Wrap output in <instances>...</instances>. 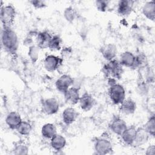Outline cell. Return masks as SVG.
I'll list each match as a JSON object with an SVG mask.
<instances>
[{
	"label": "cell",
	"instance_id": "1",
	"mask_svg": "<svg viewBox=\"0 0 155 155\" xmlns=\"http://www.w3.org/2000/svg\"><path fill=\"white\" fill-rule=\"evenodd\" d=\"M1 42L4 50L10 54H15L18 48V39L16 32L10 27L3 26Z\"/></svg>",
	"mask_w": 155,
	"mask_h": 155
},
{
	"label": "cell",
	"instance_id": "2",
	"mask_svg": "<svg viewBox=\"0 0 155 155\" xmlns=\"http://www.w3.org/2000/svg\"><path fill=\"white\" fill-rule=\"evenodd\" d=\"M104 74L109 78L114 79H119L122 78L124 73L123 66L119 61L114 59L108 62L103 67Z\"/></svg>",
	"mask_w": 155,
	"mask_h": 155
},
{
	"label": "cell",
	"instance_id": "3",
	"mask_svg": "<svg viewBox=\"0 0 155 155\" xmlns=\"http://www.w3.org/2000/svg\"><path fill=\"white\" fill-rule=\"evenodd\" d=\"M108 95L114 104L120 105L125 99V88L122 85L114 83L110 85Z\"/></svg>",
	"mask_w": 155,
	"mask_h": 155
},
{
	"label": "cell",
	"instance_id": "4",
	"mask_svg": "<svg viewBox=\"0 0 155 155\" xmlns=\"http://www.w3.org/2000/svg\"><path fill=\"white\" fill-rule=\"evenodd\" d=\"M0 16L3 26L10 27L13 24L15 18V8L13 5L10 4L2 6L1 8Z\"/></svg>",
	"mask_w": 155,
	"mask_h": 155
},
{
	"label": "cell",
	"instance_id": "5",
	"mask_svg": "<svg viewBox=\"0 0 155 155\" xmlns=\"http://www.w3.org/2000/svg\"><path fill=\"white\" fill-rule=\"evenodd\" d=\"M94 148L96 154L104 155L109 154L112 151L113 145L108 139L99 137L94 141Z\"/></svg>",
	"mask_w": 155,
	"mask_h": 155
},
{
	"label": "cell",
	"instance_id": "6",
	"mask_svg": "<svg viewBox=\"0 0 155 155\" xmlns=\"http://www.w3.org/2000/svg\"><path fill=\"white\" fill-rule=\"evenodd\" d=\"M62 58L53 54L47 56L44 61V67L45 69L50 72L56 70L62 64Z\"/></svg>",
	"mask_w": 155,
	"mask_h": 155
},
{
	"label": "cell",
	"instance_id": "7",
	"mask_svg": "<svg viewBox=\"0 0 155 155\" xmlns=\"http://www.w3.org/2000/svg\"><path fill=\"white\" fill-rule=\"evenodd\" d=\"M42 108L44 113L48 115H52L56 113L59 110V103L54 97H50L45 99L42 104Z\"/></svg>",
	"mask_w": 155,
	"mask_h": 155
},
{
	"label": "cell",
	"instance_id": "8",
	"mask_svg": "<svg viewBox=\"0 0 155 155\" xmlns=\"http://www.w3.org/2000/svg\"><path fill=\"white\" fill-rule=\"evenodd\" d=\"M73 82L74 79L71 76L68 74H62L56 80L55 82V87L59 91L64 93L69 88L71 87Z\"/></svg>",
	"mask_w": 155,
	"mask_h": 155
},
{
	"label": "cell",
	"instance_id": "9",
	"mask_svg": "<svg viewBox=\"0 0 155 155\" xmlns=\"http://www.w3.org/2000/svg\"><path fill=\"white\" fill-rule=\"evenodd\" d=\"M64 99L65 101L70 105H76L79 103L80 99L79 89L75 87L69 88L64 93Z\"/></svg>",
	"mask_w": 155,
	"mask_h": 155
},
{
	"label": "cell",
	"instance_id": "10",
	"mask_svg": "<svg viewBox=\"0 0 155 155\" xmlns=\"http://www.w3.org/2000/svg\"><path fill=\"white\" fill-rule=\"evenodd\" d=\"M119 62L123 67L135 68L136 56L131 51H125L120 54Z\"/></svg>",
	"mask_w": 155,
	"mask_h": 155
},
{
	"label": "cell",
	"instance_id": "11",
	"mask_svg": "<svg viewBox=\"0 0 155 155\" xmlns=\"http://www.w3.org/2000/svg\"><path fill=\"white\" fill-rule=\"evenodd\" d=\"M80 108L84 111H88L93 108L95 105V100L93 97L88 93H84L79 101Z\"/></svg>",
	"mask_w": 155,
	"mask_h": 155
},
{
	"label": "cell",
	"instance_id": "12",
	"mask_svg": "<svg viewBox=\"0 0 155 155\" xmlns=\"http://www.w3.org/2000/svg\"><path fill=\"white\" fill-rule=\"evenodd\" d=\"M127 127L126 122L120 117L114 118L110 125V128L112 132L120 136Z\"/></svg>",
	"mask_w": 155,
	"mask_h": 155
},
{
	"label": "cell",
	"instance_id": "13",
	"mask_svg": "<svg viewBox=\"0 0 155 155\" xmlns=\"http://www.w3.org/2000/svg\"><path fill=\"white\" fill-rule=\"evenodd\" d=\"M117 48L113 44H106L101 48V53L108 61L115 59L117 54Z\"/></svg>",
	"mask_w": 155,
	"mask_h": 155
},
{
	"label": "cell",
	"instance_id": "14",
	"mask_svg": "<svg viewBox=\"0 0 155 155\" xmlns=\"http://www.w3.org/2000/svg\"><path fill=\"white\" fill-rule=\"evenodd\" d=\"M134 2L130 0H121L118 2L117 11L121 16L129 15L133 8Z\"/></svg>",
	"mask_w": 155,
	"mask_h": 155
},
{
	"label": "cell",
	"instance_id": "15",
	"mask_svg": "<svg viewBox=\"0 0 155 155\" xmlns=\"http://www.w3.org/2000/svg\"><path fill=\"white\" fill-rule=\"evenodd\" d=\"M22 121V120L20 114L16 111L9 113L5 118L7 125L12 130H16Z\"/></svg>",
	"mask_w": 155,
	"mask_h": 155
},
{
	"label": "cell",
	"instance_id": "16",
	"mask_svg": "<svg viewBox=\"0 0 155 155\" xmlns=\"http://www.w3.org/2000/svg\"><path fill=\"white\" fill-rule=\"evenodd\" d=\"M51 35L48 31H44L37 33L36 37V45L39 48H48L49 42L51 39Z\"/></svg>",
	"mask_w": 155,
	"mask_h": 155
},
{
	"label": "cell",
	"instance_id": "17",
	"mask_svg": "<svg viewBox=\"0 0 155 155\" xmlns=\"http://www.w3.org/2000/svg\"><path fill=\"white\" fill-rule=\"evenodd\" d=\"M137 128L135 127L131 126L127 128L122 134L121 139L122 141L128 145H133L134 143Z\"/></svg>",
	"mask_w": 155,
	"mask_h": 155
},
{
	"label": "cell",
	"instance_id": "18",
	"mask_svg": "<svg viewBox=\"0 0 155 155\" xmlns=\"http://www.w3.org/2000/svg\"><path fill=\"white\" fill-rule=\"evenodd\" d=\"M78 112L73 107L66 108L62 113V120L65 124L68 125L74 122L78 117Z\"/></svg>",
	"mask_w": 155,
	"mask_h": 155
},
{
	"label": "cell",
	"instance_id": "19",
	"mask_svg": "<svg viewBox=\"0 0 155 155\" xmlns=\"http://www.w3.org/2000/svg\"><path fill=\"white\" fill-rule=\"evenodd\" d=\"M119 110L122 113L125 115L132 114L136 110V103L131 99H125L120 104Z\"/></svg>",
	"mask_w": 155,
	"mask_h": 155
},
{
	"label": "cell",
	"instance_id": "20",
	"mask_svg": "<svg viewBox=\"0 0 155 155\" xmlns=\"http://www.w3.org/2000/svg\"><path fill=\"white\" fill-rule=\"evenodd\" d=\"M66 139L61 134H56L50 140V145L51 148L56 151H61L66 145Z\"/></svg>",
	"mask_w": 155,
	"mask_h": 155
},
{
	"label": "cell",
	"instance_id": "21",
	"mask_svg": "<svg viewBox=\"0 0 155 155\" xmlns=\"http://www.w3.org/2000/svg\"><path fill=\"white\" fill-rule=\"evenodd\" d=\"M143 15L149 20L154 21L155 17V4L153 1L146 2L142 7Z\"/></svg>",
	"mask_w": 155,
	"mask_h": 155
},
{
	"label": "cell",
	"instance_id": "22",
	"mask_svg": "<svg viewBox=\"0 0 155 155\" xmlns=\"http://www.w3.org/2000/svg\"><path fill=\"white\" fill-rule=\"evenodd\" d=\"M42 136L46 139H51L57 134L56 127L51 123L44 124L41 128Z\"/></svg>",
	"mask_w": 155,
	"mask_h": 155
},
{
	"label": "cell",
	"instance_id": "23",
	"mask_svg": "<svg viewBox=\"0 0 155 155\" xmlns=\"http://www.w3.org/2000/svg\"><path fill=\"white\" fill-rule=\"evenodd\" d=\"M149 136L150 135L145 130L143 127L137 128L136 139H135L134 144L141 145L145 143L147 141V140L149 137Z\"/></svg>",
	"mask_w": 155,
	"mask_h": 155
},
{
	"label": "cell",
	"instance_id": "24",
	"mask_svg": "<svg viewBox=\"0 0 155 155\" xmlns=\"http://www.w3.org/2000/svg\"><path fill=\"white\" fill-rule=\"evenodd\" d=\"M62 39L59 36L54 35H53L51 39L49 42L48 48L51 51H58L61 48L62 45Z\"/></svg>",
	"mask_w": 155,
	"mask_h": 155
},
{
	"label": "cell",
	"instance_id": "25",
	"mask_svg": "<svg viewBox=\"0 0 155 155\" xmlns=\"http://www.w3.org/2000/svg\"><path fill=\"white\" fill-rule=\"evenodd\" d=\"M32 130V126L31 124L26 120H22L18 128L16 129L17 131L22 136L28 135Z\"/></svg>",
	"mask_w": 155,
	"mask_h": 155
},
{
	"label": "cell",
	"instance_id": "26",
	"mask_svg": "<svg viewBox=\"0 0 155 155\" xmlns=\"http://www.w3.org/2000/svg\"><path fill=\"white\" fill-rule=\"evenodd\" d=\"M145 130L148 133L150 136H154L155 134V117L154 115L151 116L143 127Z\"/></svg>",
	"mask_w": 155,
	"mask_h": 155
},
{
	"label": "cell",
	"instance_id": "27",
	"mask_svg": "<svg viewBox=\"0 0 155 155\" xmlns=\"http://www.w3.org/2000/svg\"><path fill=\"white\" fill-rule=\"evenodd\" d=\"M13 153L17 155L28 154V147L23 142H18L15 145L13 149Z\"/></svg>",
	"mask_w": 155,
	"mask_h": 155
},
{
	"label": "cell",
	"instance_id": "28",
	"mask_svg": "<svg viewBox=\"0 0 155 155\" xmlns=\"http://www.w3.org/2000/svg\"><path fill=\"white\" fill-rule=\"evenodd\" d=\"M64 16L68 22H73L77 16L76 11L73 7H68L64 11Z\"/></svg>",
	"mask_w": 155,
	"mask_h": 155
},
{
	"label": "cell",
	"instance_id": "29",
	"mask_svg": "<svg viewBox=\"0 0 155 155\" xmlns=\"http://www.w3.org/2000/svg\"><path fill=\"white\" fill-rule=\"evenodd\" d=\"M39 49L40 48L36 45H31L29 47L28 54L33 63H35L39 58Z\"/></svg>",
	"mask_w": 155,
	"mask_h": 155
},
{
	"label": "cell",
	"instance_id": "30",
	"mask_svg": "<svg viewBox=\"0 0 155 155\" xmlns=\"http://www.w3.org/2000/svg\"><path fill=\"white\" fill-rule=\"evenodd\" d=\"M147 64V60L146 56L143 53L139 54L137 56H136V67L137 68H143Z\"/></svg>",
	"mask_w": 155,
	"mask_h": 155
},
{
	"label": "cell",
	"instance_id": "31",
	"mask_svg": "<svg viewBox=\"0 0 155 155\" xmlns=\"http://www.w3.org/2000/svg\"><path fill=\"white\" fill-rule=\"evenodd\" d=\"M109 1L105 0H98L95 2L96 8L100 12H105L108 7Z\"/></svg>",
	"mask_w": 155,
	"mask_h": 155
},
{
	"label": "cell",
	"instance_id": "32",
	"mask_svg": "<svg viewBox=\"0 0 155 155\" xmlns=\"http://www.w3.org/2000/svg\"><path fill=\"white\" fill-rule=\"evenodd\" d=\"M30 3L35 8L38 9H41L44 8L46 7L47 4L45 1H41V0H33V1H30Z\"/></svg>",
	"mask_w": 155,
	"mask_h": 155
},
{
	"label": "cell",
	"instance_id": "33",
	"mask_svg": "<svg viewBox=\"0 0 155 155\" xmlns=\"http://www.w3.org/2000/svg\"><path fill=\"white\" fill-rule=\"evenodd\" d=\"M154 153H155V147L154 145H151L147 148L145 154L147 155H154Z\"/></svg>",
	"mask_w": 155,
	"mask_h": 155
}]
</instances>
